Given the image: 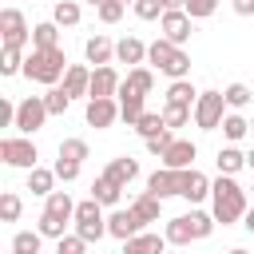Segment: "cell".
<instances>
[{"label": "cell", "mask_w": 254, "mask_h": 254, "mask_svg": "<svg viewBox=\"0 0 254 254\" xmlns=\"http://www.w3.org/2000/svg\"><path fill=\"white\" fill-rule=\"evenodd\" d=\"M16 107H20V103L0 99V127H16Z\"/></svg>", "instance_id": "681fc988"}, {"label": "cell", "mask_w": 254, "mask_h": 254, "mask_svg": "<svg viewBox=\"0 0 254 254\" xmlns=\"http://www.w3.org/2000/svg\"><path fill=\"white\" fill-rule=\"evenodd\" d=\"M119 87H123V79H119V71H115L111 64H107V67H95V71H91V95H87V99H115Z\"/></svg>", "instance_id": "7c38bea8"}, {"label": "cell", "mask_w": 254, "mask_h": 254, "mask_svg": "<svg viewBox=\"0 0 254 254\" xmlns=\"http://www.w3.org/2000/svg\"><path fill=\"white\" fill-rule=\"evenodd\" d=\"M143 226H147V222H143L131 206H127V210H123V206H115V210L107 214V234H111V238H119V242H127V238H135V234H143Z\"/></svg>", "instance_id": "30bf717a"}, {"label": "cell", "mask_w": 254, "mask_h": 254, "mask_svg": "<svg viewBox=\"0 0 254 254\" xmlns=\"http://www.w3.org/2000/svg\"><path fill=\"white\" fill-rule=\"evenodd\" d=\"M190 115H194L190 107H175V103H163V123H167L171 131H175V127H187V123H190Z\"/></svg>", "instance_id": "f35d334b"}, {"label": "cell", "mask_w": 254, "mask_h": 254, "mask_svg": "<svg viewBox=\"0 0 254 254\" xmlns=\"http://www.w3.org/2000/svg\"><path fill=\"white\" fill-rule=\"evenodd\" d=\"M64 91L75 99V95H91V71L83 64H71L67 75H64Z\"/></svg>", "instance_id": "44dd1931"}, {"label": "cell", "mask_w": 254, "mask_h": 254, "mask_svg": "<svg viewBox=\"0 0 254 254\" xmlns=\"http://www.w3.org/2000/svg\"><path fill=\"white\" fill-rule=\"evenodd\" d=\"M135 16L139 20H163V0H139L135 4Z\"/></svg>", "instance_id": "f6af8a7d"}, {"label": "cell", "mask_w": 254, "mask_h": 254, "mask_svg": "<svg viewBox=\"0 0 254 254\" xmlns=\"http://www.w3.org/2000/svg\"><path fill=\"white\" fill-rule=\"evenodd\" d=\"M135 131H139L143 139H155V135H163V131H171V127L163 123V115H159V111H147V115L135 123Z\"/></svg>", "instance_id": "d590c367"}, {"label": "cell", "mask_w": 254, "mask_h": 254, "mask_svg": "<svg viewBox=\"0 0 254 254\" xmlns=\"http://www.w3.org/2000/svg\"><path fill=\"white\" fill-rule=\"evenodd\" d=\"M64 226H67V222H60V218H52V214H40V222H36V230H40L44 238H56V242L64 238Z\"/></svg>", "instance_id": "b9f144b4"}, {"label": "cell", "mask_w": 254, "mask_h": 254, "mask_svg": "<svg viewBox=\"0 0 254 254\" xmlns=\"http://www.w3.org/2000/svg\"><path fill=\"white\" fill-rule=\"evenodd\" d=\"M91 155V147H87V139H64L60 143V159H71V163H83Z\"/></svg>", "instance_id": "8d00e7d4"}, {"label": "cell", "mask_w": 254, "mask_h": 254, "mask_svg": "<svg viewBox=\"0 0 254 254\" xmlns=\"http://www.w3.org/2000/svg\"><path fill=\"white\" fill-rule=\"evenodd\" d=\"M0 36H4V48H24L32 40V28H28L20 8H4L0 12Z\"/></svg>", "instance_id": "ba28073f"}, {"label": "cell", "mask_w": 254, "mask_h": 254, "mask_svg": "<svg viewBox=\"0 0 254 254\" xmlns=\"http://www.w3.org/2000/svg\"><path fill=\"white\" fill-rule=\"evenodd\" d=\"M83 119H87L95 131L111 127V123L119 119V99H87V107H83Z\"/></svg>", "instance_id": "4fadbf2b"}, {"label": "cell", "mask_w": 254, "mask_h": 254, "mask_svg": "<svg viewBox=\"0 0 254 254\" xmlns=\"http://www.w3.org/2000/svg\"><path fill=\"white\" fill-rule=\"evenodd\" d=\"M163 12H187V0H163Z\"/></svg>", "instance_id": "816d5d0a"}, {"label": "cell", "mask_w": 254, "mask_h": 254, "mask_svg": "<svg viewBox=\"0 0 254 254\" xmlns=\"http://www.w3.org/2000/svg\"><path fill=\"white\" fill-rule=\"evenodd\" d=\"M123 254H167V238L159 234H135L123 242Z\"/></svg>", "instance_id": "7402d4cb"}, {"label": "cell", "mask_w": 254, "mask_h": 254, "mask_svg": "<svg viewBox=\"0 0 254 254\" xmlns=\"http://www.w3.org/2000/svg\"><path fill=\"white\" fill-rule=\"evenodd\" d=\"M75 234H79L83 242H99V238L107 234V214H103V206H99L95 198H83V202L75 206Z\"/></svg>", "instance_id": "277c9868"}, {"label": "cell", "mask_w": 254, "mask_h": 254, "mask_svg": "<svg viewBox=\"0 0 254 254\" xmlns=\"http://www.w3.org/2000/svg\"><path fill=\"white\" fill-rule=\"evenodd\" d=\"M183 187H187V171H171V167H159V171L147 179V190H151L155 198H171V194L183 198Z\"/></svg>", "instance_id": "9c48e42d"}, {"label": "cell", "mask_w": 254, "mask_h": 254, "mask_svg": "<svg viewBox=\"0 0 254 254\" xmlns=\"http://www.w3.org/2000/svg\"><path fill=\"white\" fill-rule=\"evenodd\" d=\"M87 4H91V8H103V4H107V0H87Z\"/></svg>", "instance_id": "9f6ffc18"}, {"label": "cell", "mask_w": 254, "mask_h": 254, "mask_svg": "<svg viewBox=\"0 0 254 254\" xmlns=\"http://www.w3.org/2000/svg\"><path fill=\"white\" fill-rule=\"evenodd\" d=\"M214 163H218V175H238V171L246 167V155H242L238 147H222Z\"/></svg>", "instance_id": "83f0119b"}, {"label": "cell", "mask_w": 254, "mask_h": 254, "mask_svg": "<svg viewBox=\"0 0 254 254\" xmlns=\"http://www.w3.org/2000/svg\"><path fill=\"white\" fill-rule=\"evenodd\" d=\"M214 8H218V0H187L190 20H206V16H214Z\"/></svg>", "instance_id": "ee69618b"}, {"label": "cell", "mask_w": 254, "mask_h": 254, "mask_svg": "<svg viewBox=\"0 0 254 254\" xmlns=\"http://www.w3.org/2000/svg\"><path fill=\"white\" fill-rule=\"evenodd\" d=\"M194 155H198V147H194L190 139H175V143L167 147V155H163V167H171V171H190V167H194Z\"/></svg>", "instance_id": "5bb4252c"}, {"label": "cell", "mask_w": 254, "mask_h": 254, "mask_svg": "<svg viewBox=\"0 0 254 254\" xmlns=\"http://www.w3.org/2000/svg\"><path fill=\"white\" fill-rule=\"evenodd\" d=\"M206 194H210V179H206L202 171H194V167H190V171H187V187H183V198H187V202H202Z\"/></svg>", "instance_id": "cb8c5ba5"}, {"label": "cell", "mask_w": 254, "mask_h": 254, "mask_svg": "<svg viewBox=\"0 0 254 254\" xmlns=\"http://www.w3.org/2000/svg\"><path fill=\"white\" fill-rule=\"evenodd\" d=\"M131 210H135L143 222H159V214H163V198H155L151 190H143L139 198H131Z\"/></svg>", "instance_id": "484cf974"}, {"label": "cell", "mask_w": 254, "mask_h": 254, "mask_svg": "<svg viewBox=\"0 0 254 254\" xmlns=\"http://www.w3.org/2000/svg\"><path fill=\"white\" fill-rule=\"evenodd\" d=\"M246 190L234 183V175H218L214 183H210V214H214V222H222V226H230V222H238V218H246Z\"/></svg>", "instance_id": "6da1fadb"}, {"label": "cell", "mask_w": 254, "mask_h": 254, "mask_svg": "<svg viewBox=\"0 0 254 254\" xmlns=\"http://www.w3.org/2000/svg\"><path fill=\"white\" fill-rule=\"evenodd\" d=\"M226 254H250V250H242V246H230V250H226Z\"/></svg>", "instance_id": "11a10c76"}, {"label": "cell", "mask_w": 254, "mask_h": 254, "mask_svg": "<svg viewBox=\"0 0 254 254\" xmlns=\"http://www.w3.org/2000/svg\"><path fill=\"white\" fill-rule=\"evenodd\" d=\"M115 60H119V64H131V67H143V64H147V44H143L139 36H123V40L115 44Z\"/></svg>", "instance_id": "2e32d148"}, {"label": "cell", "mask_w": 254, "mask_h": 254, "mask_svg": "<svg viewBox=\"0 0 254 254\" xmlns=\"http://www.w3.org/2000/svg\"><path fill=\"white\" fill-rule=\"evenodd\" d=\"M75 206H79V202H71L67 190H52V194L44 198V214H52V218H60V222L75 218Z\"/></svg>", "instance_id": "d6986e66"}, {"label": "cell", "mask_w": 254, "mask_h": 254, "mask_svg": "<svg viewBox=\"0 0 254 254\" xmlns=\"http://www.w3.org/2000/svg\"><path fill=\"white\" fill-rule=\"evenodd\" d=\"M167 103H175V107H190V111H194V103H198L194 83H190V79H171V87H167Z\"/></svg>", "instance_id": "603a6c76"}, {"label": "cell", "mask_w": 254, "mask_h": 254, "mask_svg": "<svg viewBox=\"0 0 254 254\" xmlns=\"http://www.w3.org/2000/svg\"><path fill=\"white\" fill-rule=\"evenodd\" d=\"M103 175H107L115 187H127L131 179H139V163H135L131 155H119V159H111V163H107V171H103Z\"/></svg>", "instance_id": "ac0fdd59"}, {"label": "cell", "mask_w": 254, "mask_h": 254, "mask_svg": "<svg viewBox=\"0 0 254 254\" xmlns=\"http://www.w3.org/2000/svg\"><path fill=\"white\" fill-rule=\"evenodd\" d=\"M230 8H234L238 16H254V0H230Z\"/></svg>", "instance_id": "f907efd6"}, {"label": "cell", "mask_w": 254, "mask_h": 254, "mask_svg": "<svg viewBox=\"0 0 254 254\" xmlns=\"http://www.w3.org/2000/svg\"><path fill=\"white\" fill-rule=\"evenodd\" d=\"M123 8H127V4H119V0H107V4H103V8H95V12H99V20H103V24H119Z\"/></svg>", "instance_id": "7dc6e473"}, {"label": "cell", "mask_w": 254, "mask_h": 254, "mask_svg": "<svg viewBox=\"0 0 254 254\" xmlns=\"http://www.w3.org/2000/svg\"><path fill=\"white\" fill-rule=\"evenodd\" d=\"M167 254H183V250H167Z\"/></svg>", "instance_id": "680465c9"}, {"label": "cell", "mask_w": 254, "mask_h": 254, "mask_svg": "<svg viewBox=\"0 0 254 254\" xmlns=\"http://www.w3.org/2000/svg\"><path fill=\"white\" fill-rule=\"evenodd\" d=\"M32 48H60V24L56 20H44L32 28Z\"/></svg>", "instance_id": "4316f807"}, {"label": "cell", "mask_w": 254, "mask_h": 254, "mask_svg": "<svg viewBox=\"0 0 254 254\" xmlns=\"http://www.w3.org/2000/svg\"><path fill=\"white\" fill-rule=\"evenodd\" d=\"M56 254H87V242H83L79 234H64V238L56 242Z\"/></svg>", "instance_id": "7bdbcfd3"}, {"label": "cell", "mask_w": 254, "mask_h": 254, "mask_svg": "<svg viewBox=\"0 0 254 254\" xmlns=\"http://www.w3.org/2000/svg\"><path fill=\"white\" fill-rule=\"evenodd\" d=\"M119 194H123V187H115L107 175H99L95 183H91V198L99 202V206H111L115 210V202H119Z\"/></svg>", "instance_id": "d4e9b609"}, {"label": "cell", "mask_w": 254, "mask_h": 254, "mask_svg": "<svg viewBox=\"0 0 254 254\" xmlns=\"http://www.w3.org/2000/svg\"><path fill=\"white\" fill-rule=\"evenodd\" d=\"M123 87H131V91H139V95H151V87H155L151 67H131L127 79H123Z\"/></svg>", "instance_id": "1f68e13d"}, {"label": "cell", "mask_w": 254, "mask_h": 254, "mask_svg": "<svg viewBox=\"0 0 254 254\" xmlns=\"http://www.w3.org/2000/svg\"><path fill=\"white\" fill-rule=\"evenodd\" d=\"M44 103H48V115H64V111L71 107V95H67L64 87H48V95H44Z\"/></svg>", "instance_id": "74e56055"}, {"label": "cell", "mask_w": 254, "mask_h": 254, "mask_svg": "<svg viewBox=\"0 0 254 254\" xmlns=\"http://www.w3.org/2000/svg\"><path fill=\"white\" fill-rule=\"evenodd\" d=\"M24 48H4L0 52V75H24Z\"/></svg>", "instance_id": "4dcf8cb0"}, {"label": "cell", "mask_w": 254, "mask_h": 254, "mask_svg": "<svg viewBox=\"0 0 254 254\" xmlns=\"http://www.w3.org/2000/svg\"><path fill=\"white\" fill-rule=\"evenodd\" d=\"M52 187H56V171H48V167H36V171H28V190L32 194H52Z\"/></svg>", "instance_id": "f1b7e54d"}, {"label": "cell", "mask_w": 254, "mask_h": 254, "mask_svg": "<svg viewBox=\"0 0 254 254\" xmlns=\"http://www.w3.org/2000/svg\"><path fill=\"white\" fill-rule=\"evenodd\" d=\"M226 119V95L222 91H198V103H194V123L202 131H218Z\"/></svg>", "instance_id": "8992f818"}, {"label": "cell", "mask_w": 254, "mask_h": 254, "mask_svg": "<svg viewBox=\"0 0 254 254\" xmlns=\"http://www.w3.org/2000/svg\"><path fill=\"white\" fill-rule=\"evenodd\" d=\"M20 210H24L20 194H16V190H4V194H0V218H4V222H16Z\"/></svg>", "instance_id": "ab89813d"}, {"label": "cell", "mask_w": 254, "mask_h": 254, "mask_svg": "<svg viewBox=\"0 0 254 254\" xmlns=\"http://www.w3.org/2000/svg\"><path fill=\"white\" fill-rule=\"evenodd\" d=\"M52 20H56L60 28H75V24H79V4H75V0H56Z\"/></svg>", "instance_id": "f546056e"}, {"label": "cell", "mask_w": 254, "mask_h": 254, "mask_svg": "<svg viewBox=\"0 0 254 254\" xmlns=\"http://www.w3.org/2000/svg\"><path fill=\"white\" fill-rule=\"evenodd\" d=\"M171 143H175V135H171V131H163V135H155V139H147V151H151V155H159V159H163V155H167V147H171Z\"/></svg>", "instance_id": "c3c4849f"}, {"label": "cell", "mask_w": 254, "mask_h": 254, "mask_svg": "<svg viewBox=\"0 0 254 254\" xmlns=\"http://www.w3.org/2000/svg\"><path fill=\"white\" fill-rule=\"evenodd\" d=\"M147 64L151 67H159L163 75H171V79H187L190 75V56L183 52V48H175L171 40H155V44H147Z\"/></svg>", "instance_id": "3957f363"}, {"label": "cell", "mask_w": 254, "mask_h": 254, "mask_svg": "<svg viewBox=\"0 0 254 254\" xmlns=\"http://www.w3.org/2000/svg\"><path fill=\"white\" fill-rule=\"evenodd\" d=\"M187 218H190V230H194V242H198V238H210V230H214V214H206V210H190Z\"/></svg>", "instance_id": "60d3db41"}, {"label": "cell", "mask_w": 254, "mask_h": 254, "mask_svg": "<svg viewBox=\"0 0 254 254\" xmlns=\"http://www.w3.org/2000/svg\"><path fill=\"white\" fill-rule=\"evenodd\" d=\"M163 238H167V246H175V250H183L187 242H194L190 218H187V214H179V218H167V230H163Z\"/></svg>", "instance_id": "ffe728a7"}, {"label": "cell", "mask_w": 254, "mask_h": 254, "mask_svg": "<svg viewBox=\"0 0 254 254\" xmlns=\"http://www.w3.org/2000/svg\"><path fill=\"white\" fill-rule=\"evenodd\" d=\"M250 131H254V119H250Z\"/></svg>", "instance_id": "91938a15"}, {"label": "cell", "mask_w": 254, "mask_h": 254, "mask_svg": "<svg viewBox=\"0 0 254 254\" xmlns=\"http://www.w3.org/2000/svg\"><path fill=\"white\" fill-rule=\"evenodd\" d=\"M222 95H226V107H230V111H242V107H250V99H254V91H250L246 83H230Z\"/></svg>", "instance_id": "e575fe53"}, {"label": "cell", "mask_w": 254, "mask_h": 254, "mask_svg": "<svg viewBox=\"0 0 254 254\" xmlns=\"http://www.w3.org/2000/svg\"><path fill=\"white\" fill-rule=\"evenodd\" d=\"M44 123H48V103H44V95H28V99H20V107H16V131L32 139Z\"/></svg>", "instance_id": "52a82bcc"}, {"label": "cell", "mask_w": 254, "mask_h": 254, "mask_svg": "<svg viewBox=\"0 0 254 254\" xmlns=\"http://www.w3.org/2000/svg\"><path fill=\"white\" fill-rule=\"evenodd\" d=\"M190 24H194V20H190L187 12H163V20H159V28H163V40H171L175 48H183V44L190 40V32H194Z\"/></svg>", "instance_id": "8fae6325"}, {"label": "cell", "mask_w": 254, "mask_h": 254, "mask_svg": "<svg viewBox=\"0 0 254 254\" xmlns=\"http://www.w3.org/2000/svg\"><path fill=\"white\" fill-rule=\"evenodd\" d=\"M246 131H250V119H246V115H238V111H226V119H222V135H226L230 143H238Z\"/></svg>", "instance_id": "d6a6232c"}, {"label": "cell", "mask_w": 254, "mask_h": 254, "mask_svg": "<svg viewBox=\"0 0 254 254\" xmlns=\"http://www.w3.org/2000/svg\"><path fill=\"white\" fill-rule=\"evenodd\" d=\"M83 56H87V64H95V67H107V64L115 60V44H111L107 36H91V40L83 44Z\"/></svg>", "instance_id": "e0dca14e"}, {"label": "cell", "mask_w": 254, "mask_h": 254, "mask_svg": "<svg viewBox=\"0 0 254 254\" xmlns=\"http://www.w3.org/2000/svg\"><path fill=\"white\" fill-rule=\"evenodd\" d=\"M242 226H246V230H250V234H254V206H250V210H246V218H242Z\"/></svg>", "instance_id": "f5cc1de1"}, {"label": "cell", "mask_w": 254, "mask_h": 254, "mask_svg": "<svg viewBox=\"0 0 254 254\" xmlns=\"http://www.w3.org/2000/svg\"><path fill=\"white\" fill-rule=\"evenodd\" d=\"M143 99H147V95H139V91H131V87H119V119H123L127 127H135V123L147 115Z\"/></svg>", "instance_id": "9a60e30c"}, {"label": "cell", "mask_w": 254, "mask_h": 254, "mask_svg": "<svg viewBox=\"0 0 254 254\" xmlns=\"http://www.w3.org/2000/svg\"><path fill=\"white\" fill-rule=\"evenodd\" d=\"M56 179H64V183H75L79 179V163H71V159H56Z\"/></svg>", "instance_id": "bcb514c9"}, {"label": "cell", "mask_w": 254, "mask_h": 254, "mask_svg": "<svg viewBox=\"0 0 254 254\" xmlns=\"http://www.w3.org/2000/svg\"><path fill=\"white\" fill-rule=\"evenodd\" d=\"M0 159L8 163V167H20V171H36L40 163V151H36V143L28 139V135H8V139H0Z\"/></svg>", "instance_id": "5b68a950"}, {"label": "cell", "mask_w": 254, "mask_h": 254, "mask_svg": "<svg viewBox=\"0 0 254 254\" xmlns=\"http://www.w3.org/2000/svg\"><path fill=\"white\" fill-rule=\"evenodd\" d=\"M250 190H254V187H250Z\"/></svg>", "instance_id": "94428289"}, {"label": "cell", "mask_w": 254, "mask_h": 254, "mask_svg": "<svg viewBox=\"0 0 254 254\" xmlns=\"http://www.w3.org/2000/svg\"><path fill=\"white\" fill-rule=\"evenodd\" d=\"M246 167H250V171H254V151H246Z\"/></svg>", "instance_id": "db71d44e"}, {"label": "cell", "mask_w": 254, "mask_h": 254, "mask_svg": "<svg viewBox=\"0 0 254 254\" xmlns=\"http://www.w3.org/2000/svg\"><path fill=\"white\" fill-rule=\"evenodd\" d=\"M40 242H44L40 230H20L12 238V254H40Z\"/></svg>", "instance_id": "836d02e7"}, {"label": "cell", "mask_w": 254, "mask_h": 254, "mask_svg": "<svg viewBox=\"0 0 254 254\" xmlns=\"http://www.w3.org/2000/svg\"><path fill=\"white\" fill-rule=\"evenodd\" d=\"M119 4H131V8H135V4H139V0H119Z\"/></svg>", "instance_id": "6f0895ef"}, {"label": "cell", "mask_w": 254, "mask_h": 254, "mask_svg": "<svg viewBox=\"0 0 254 254\" xmlns=\"http://www.w3.org/2000/svg\"><path fill=\"white\" fill-rule=\"evenodd\" d=\"M67 67L71 64H67L64 48H32L28 60H24V75L36 79V83H48V87H56L67 75Z\"/></svg>", "instance_id": "7a4b0ae2"}]
</instances>
